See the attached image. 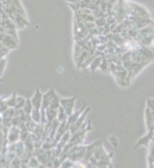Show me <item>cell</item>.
I'll return each mask as SVG.
<instances>
[{
  "label": "cell",
  "mask_w": 154,
  "mask_h": 168,
  "mask_svg": "<svg viewBox=\"0 0 154 168\" xmlns=\"http://www.w3.org/2000/svg\"><path fill=\"white\" fill-rule=\"evenodd\" d=\"M147 103H148L147 107H149L152 112H154V99H149L147 101Z\"/></svg>",
  "instance_id": "5"
},
{
  "label": "cell",
  "mask_w": 154,
  "mask_h": 168,
  "mask_svg": "<svg viewBox=\"0 0 154 168\" xmlns=\"http://www.w3.org/2000/svg\"><path fill=\"white\" fill-rule=\"evenodd\" d=\"M75 101V98H72V99H70V100H66V101H62L63 102V104L66 105L65 107H68L67 109V113L69 114H71L72 113V109H73V103Z\"/></svg>",
  "instance_id": "3"
},
{
  "label": "cell",
  "mask_w": 154,
  "mask_h": 168,
  "mask_svg": "<svg viewBox=\"0 0 154 168\" xmlns=\"http://www.w3.org/2000/svg\"><path fill=\"white\" fill-rule=\"evenodd\" d=\"M109 140H110V143L114 146V147H117L118 146V141L116 139V138L114 136H110L109 137Z\"/></svg>",
  "instance_id": "4"
},
{
  "label": "cell",
  "mask_w": 154,
  "mask_h": 168,
  "mask_svg": "<svg viewBox=\"0 0 154 168\" xmlns=\"http://www.w3.org/2000/svg\"><path fill=\"white\" fill-rule=\"evenodd\" d=\"M103 55H105V54L103 53L102 55H97V56L93 59V61H92L91 64H90V69H91V71L94 72L96 68H99L100 64H101V61H102Z\"/></svg>",
  "instance_id": "1"
},
{
  "label": "cell",
  "mask_w": 154,
  "mask_h": 168,
  "mask_svg": "<svg viewBox=\"0 0 154 168\" xmlns=\"http://www.w3.org/2000/svg\"><path fill=\"white\" fill-rule=\"evenodd\" d=\"M89 108H87V110L85 111V112H82V115L77 120V121H76V126L74 125V128L76 127V129H78V128H80V127H82V124L84 123V120H85V119H86V117H87V112H89Z\"/></svg>",
  "instance_id": "2"
}]
</instances>
